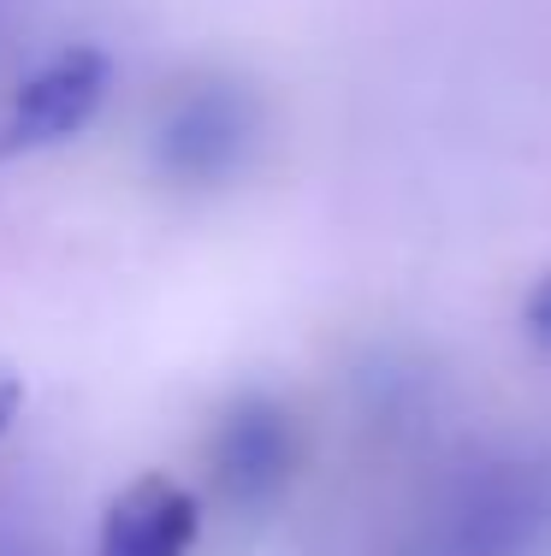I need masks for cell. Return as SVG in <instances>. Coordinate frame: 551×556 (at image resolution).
<instances>
[{"mask_svg": "<svg viewBox=\"0 0 551 556\" xmlns=\"http://www.w3.org/2000/svg\"><path fill=\"white\" fill-rule=\"evenodd\" d=\"M12 415H18V386H12V379H0V439H7Z\"/></svg>", "mask_w": 551, "mask_h": 556, "instance_id": "obj_7", "label": "cell"}, {"mask_svg": "<svg viewBox=\"0 0 551 556\" xmlns=\"http://www.w3.org/2000/svg\"><path fill=\"white\" fill-rule=\"evenodd\" d=\"M522 332L551 350V273H540L528 285V296H522Z\"/></svg>", "mask_w": 551, "mask_h": 556, "instance_id": "obj_6", "label": "cell"}, {"mask_svg": "<svg viewBox=\"0 0 551 556\" xmlns=\"http://www.w3.org/2000/svg\"><path fill=\"white\" fill-rule=\"evenodd\" d=\"M0 556H30V551H24V545H0Z\"/></svg>", "mask_w": 551, "mask_h": 556, "instance_id": "obj_8", "label": "cell"}, {"mask_svg": "<svg viewBox=\"0 0 551 556\" xmlns=\"http://www.w3.org/2000/svg\"><path fill=\"white\" fill-rule=\"evenodd\" d=\"M551 480L516 462H492L439 515L433 556H528L546 545Z\"/></svg>", "mask_w": 551, "mask_h": 556, "instance_id": "obj_3", "label": "cell"}, {"mask_svg": "<svg viewBox=\"0 0 551 556\" xmlns=\"http://www.w3.org/2000/svg\"><path fill=\"white\" fill-rule=\"evenodd\" d=\"M202 539V497L173 473H137L108 497L89 556H190Z\"/></svg>", "mask_w": 551, "mask_h": 556, "instance_id": "obj_5", "label": "cell"}, {"mask_svg": "<svg viewBox=\"0 0 551 556\" xmlns=\"http://www.w3.org/2000/svg\"><path fill=\"white\" fill-rule=\"evenodd\" d=\"M208 480L231 515H267L297 480V420L267 391H249L214 420Z\"/></svg>", "mask_w": 551, "mask_h": 556, "instance_id": "obj_2", "label": "cell"}, {"mask_svg": "<svg viewBox=\"0 0 551 556\" xmlns=\"http://www.w3.org/2000/svg\"><path fill=\"white\" fill-rule=\"evenodd\" d=\"M108 89H113V65L101 48L77 42V48L48 54L7 96V113H0V161L42 154V149H60V142L84 137L89 118L108 101Z\"/></svg>", "mask_w": 551, "mask_h": 556, "instance_id": "obj_4", "label": "cell"}, {"mask_svg": "<svg viewBox=\"0 0 551 556\" xmlns=\"http://www.w3.org/2000/svg\"><path fill=\"white\" fill-rule=\"evenodd\" d=\"M255 130H261L255 96L231 77L208 72L178 84L166 96V108L154 113L149 161L178 190H214V184H231L249 166Z\"/></svg>", "mask_w": 551, "mask_h": 556, "instance_id": "obj_1", "label": "cell"}]
</instances>
